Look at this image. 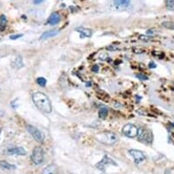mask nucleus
<instances>
[{"label":"nucleus","instance_id":"nucleus-25","mask_svg":"<svg viewBox=\"0 0 174 174\" xmlns=\"http://www.w3.org/2000/svg\"><path fill=\"white\" fill-rule=\"evenodd\" d=\"M149 68H156V64L153 63V62H151L150 64H149Z\"/></svg>","mask_w":174,"mask_h":174},{"label":"nucleus","instance_id":"nucleus-8","mask_svg":"<svg viewBox=\"0 0 174 174\" xmlns=\"http://www.w3.org/2000/svg\"><path fill=\"white\" fill-rule=\"evenodd\" d=\"M5 152H6V154H8V155H18V156H25L27 154V151H25V149L21 147L8 148Z\"/></svg>","mask_w":174,"mask_h":174},{"label":"nucleus","instance_id":"nucleus-27","mask_svg":"<svg viewBox=\"0 0 174 174\" xmlns=\"http://www.w3.org/2000/svg\"><path fill=\"white\" fill-rule=\"evenodd\" d=\"M147 34H153V30H148Z\"/></svg>","mask_w":174,"mask_h":174},{"label":"nucleus","instance_id":"nucleus-14","mask_svg":"<svg viewBox=\"0 0 174 174\" xmlns=\"http://www.w3.org/2000/svg\"><path fill=\"white\" fill-rule=\"evenodd\" d=\"M130 3V0H114V5H115L117 7H121V8L128 7Z\"/></svg>","mask_w":174,"mask_h":174},{"label":"nucleus","instance_id":"nucleus-23","mask_svg":"<svg viewBox=\"0 0 174 174\" xmlns=\"http://www.w3.org/2000/svg\"><path fill=\"white\" fill-rule=\"evenodd\" d=\"M23 37L22 34H18V35H13V36H10V39H17L19 37Z\"/></svg>","mask_w":174,"mask_h":174},{"label":"nucleus","instance_id":"nucleus-10","mask_svg":"<svg viewBox=\"0 0 174 174\" xmlns=\"http://www.w3.org/2000/svg\"><path fill=\"white\" fill-rule=\"evenodd\" d=\"M61 20V17L60 15H59L58 13L55 12L53 14H51V16L48 17V24L51 25V26H55V25L58 24L59 22H60Z\"/></svg>","mask_w":174,"mask_h":174},{"label":"nucleus","instance_id":"nucleus-18","mask_svg":"<svg viewBox=\"0 0 174 174\" xmlns=\"http://www.w3.org/2000/svg\"><path fill=\"white\" fill-rule=\"evenodd\" d=\"M161 26L163 27H165L167 29H170V30H174V22L172 21H165L162 22Z\"/></svg>","mask_w":174,"mask_h":174},{"label":"nucleus","instance_id":"nucleus-13","mask_svg":"<svg viewBox=\"0 0 174 174\" xmlns=\"http://www.w3.org/2000/svg\"><path fill=\"white\" fill-rule=\"evenodd\" d=\"M0 168L4 171H13V170H16L17 166L8 163L6 161H0Z\"/></svg>","mask_w":174,"mask_h":174},{"label":"nucleus","instance_id":"nucleus-1","mask_svg":"<svg viewBox=\"0 0 174 174\" xmlns=\"http://www.w3.org/2000/svg\"><path fill=\"white\" fill-rule=\"evenodd\" d=\"M34 104L40 111L44 113H50L52 110V105L49 98L43 92H35L32 95Z\"/></svg>","mask_w":174,"mask_h":174},{"label":"nucleus","instance_id":"nucleus-17","mask_svg":"<svg viewBox=\"0 0 174 174\" xmlns=\"http://www.w3.org/2000/svg\"><path fill=\"white\" fill-rule=\"evenodd\" d=\"M108 110L107 108H101L98 111V117L100 118H106L108 117Z\"/></svg>","mask_w":174,"mask_h":174},{"label":"nucleus","instance_id":"nucleus-21","mask_svg":"<svg viewBox=\"0 0 174 174\" xmlns=\"http://www.w3.org/2000/svg\"><path fill=\"white\" fill-rule=\"evenodd\" d=\"M37 83L38 84L40 87H45L47 85V79L45 78H37Z\"/></svg>","mask_w":174,"mask_h":174},{"label":"nucleus","instance_id":"nucleus-7","mask_svg":"<svg viewBox=\"0 0 174 174\" xmlns=\"http://www.w3.org/2000/svg\"><path fill=\"white\" fill-rule=\"evenodd\" d=\"M128 153L130 155L132 156L134 161L135 163L139 164V163H141L144 161H146V156L142 151H138V150H130L128 151Z\"/></svg>","mask_w":174,"mask_h":174},{"label":"nucleus","instance_id":"nucleus-11","mask_svg":"<svg viewBox=\"0 0 174 174\" xmlns=\"http://www.w3.org/2000/svg\"><path fill=\"white\" fill-rule=\"evenodd\" d=\"M58 29H51V30H48V31H46V32H44L42 35H41V37H39V39L40 40H45V39H48V38H50V37H53L55 36H57V35L58 34Z\"/></svg>","mask_w":174,"mask_h":174},{"label":"nucleus","instance_id":"nucleus-20","mask_svg":"<svg viewBox=\"0 0 174 174\" xmlns=\"http://www.w3.org/2000/svg\"><path fill=\"white\" fill-rule=\"evenodd\" d=\"M166 7L170 11H174V0H166Z\"/></svg>","mask_w":174,"mask_h":174},{"label":"nucleus","instance_id":"nucleus-2","mask_svg":"<svg viewBox=\"0 0 174 174\" xmlns=\"http://www.w3.org/2000/svg\"><path fill=\"white\" fill-rule=\"evenodd\" d=\"M137 137H139V140L147 144H151V142L153 141V134L151 130H148V128H139V133Z\"/></svg>","mask_w":174,"mask_h":174},{"label":"nucleus","instance_id":"nucleus-12","mask_svg":"<svg viewBox=\"0 0 174 174\" xmlns=\"http://www.w3.org/2000/svg\"><path fill=\"white\" fill-rule=\"evenodd\" d=\"M42 174H58V167L55 164H49L44 168Z\"/></svg>","mask_w":174,"mask_h":174},{"label":"nucleus","instance_id":"nucleus-24","mask_svg":"<svg viewBox=\"0 0 174 174\" xmlns=\"http://www.w3.org/2000/svg\"><path fill=\"white\" fill-rule=\"evenodd\" d=\"M91 70H92L93 72L97 73V72H98V70H99V68H98V65H94V66L91 68Z\"/></svg>","mask_w":174,"mask_h":174},{"label":"nucleus","instance_id":"nucleus-3","mask_svg":"<svg viewBox=\"0 0 174 174\" xmlns=\"http://www.w3.org/2000/svg\"><path fill=\"white\" fill-rule=\"evenodd\" d=\"M31 161L35 165H40L44 161V151L41 147H36L31 154Z\"/></svg>","mask_w":174,"mask_h":174},{"label":"nucleus","instance_id":"nucleus-26","mask_svg":"<svg viewBox=\"0 0 174 174\" xmlns=\"http://www.w3.org/2000/svg\"><path fill=\"white\" fill-rule=\"evenodd\" d=\"M43 1H44V0H34V4L38 5V4H41Z\"/></svg>","mask_w":174,"mask_h":174},{"label":"nucleus","instance_id":"nucleus-28","mask_svg":"<svg viewBox=\"0 0 174 174\" xmlns=\"http://www.w3.org/2000/svg\"><path fill=\"white\" fill-rule=\"evenodd\" d=\"M1 133H2V130H1V127H0V136H1Z\"/></svg>","mask_w":174,"mask_h":174},{"label":"nucleus","instance_id":"nucleus-9","mask_svg":"<svg viewBox=\"0 0 174 174\" xmlns=\"http://www.w3.org/2000/svg\"><path fill=\"white\" fill-rule=\"evenodd\" d=\"M109 164H111V165H114V166H117V163L114 162V161L112 159L108 158L107 155L104 156V158L101 160V161H99L96 167L98 169V170H101V171H104L105 170V165H109Z\"/></svg>","mask_w":174,"mask_h":174},{"label":"nucleus","instance_id":"nucleus-5","mask_svg":"<svg viewBox=\"0 0 174 174\" xmlns=\"http://www.w3.org/2000/svg\"><path fill=\"white\" fill-rule=\"evenodd\" d=\"M123 134L128 138H136L139 133V128L134 124H126L122 128Z\"/></svg>","mask_w":174,"mask_h":174},{"label":"nucleus","instance_id":"nucleus-16","mask_svg":"<svg viewBox=\"0 0 174 174\" xmlns=\"http://www.w3.org/2000/svg\"><path fill=\"white\" fill-rule=\"evenodd\" d=\"M12 65L14 68H20L24 66V63H23V59L20 56H17L16 58H15L14 62L12 63Z\"/></svg>","mask_w":174,"mask_h":174},{"label":"nucleus","instance_id":"nucleus-22","mask_svg":"<svg viewBox=\"0 0 174 174\" xmlns=\"http://www.w3.org/2000/svg\"><path fill=\"white\" fill-rule=\"evenodd\" d=\"M136 77L140 79V80H142V81H145V80H148V77L146 76V75H144V74H142V73H140V74H137L136 75Z\"/></svg>","mask_w":174,"mask_h":174},{"label":"nucleus","instance_id":"nucleus-19","mask_svg":"<svg viewBox=\"0 0 174 174\" xmlns=\"http://www.w3.org/2000/svg\"><path fill=\"white\" fill-rule=\"evenodd\" d=\"M7 24V19L5 15H2V16H0V27L2 28H5Z\"/></svg>","mask_w":174,"mask_h":174},{"label":"nucleus","instance_id":"nucleus-6","mask_svg":"<svg viewBox=\"0 0 174 174\" xmlns=\"http://www.w3.org/2000/svg\"><path fill=\"white\" fill-rule=\"evenodd\" d=\"M98 141H101L102 143H106V144H112L114 142H116L118 141V136L116 134L111 133V132H105L100 134L98 137Z\"/></svg>","mask_w":174,"mask_h":174},{"label":"nucleus","instance_id":"nucleus-4","mask_svg":"<svg viewBox=\"0 0 174 174\" xmlns=\"http://www.w3.org/2000/svg\"><path fill=\"white\" fill-rule=\"evenodd\" d=\"M27 130L31 134L32 137L34 138V140L39 144H42L45 141V136L44 134L38 130L37 128L34 127L32 125H27Z\"/></svg>","mask_w":174,"mask_h":174},{"label":"nucleus","instance_id":"nucleus-15","mask_svg":"<svg viewBox=\"0 0 174 174\" xmlns=\"http://www.w3.org/2000/svg\"><path fill=\"white\" fill-rule=\"evenodd\" d=\"M77 31H78L81 35V37H91L92 31L90 29H87V28H77Z\"/></svg>","mask_w":174,"mask_h":174}]
</instances>
